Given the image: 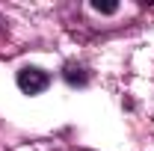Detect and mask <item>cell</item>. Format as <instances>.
<instances>
[{
    "instance_id": "1",
    "label": "cell",
    "mask_w": 154,
    "mask_h": 151,
    "mask_svg": "<svg viewBox=\"0 0 154 151\" xmlns=\"http://www.w3.org/2000/svg\"><path fill=\"white\" fill-rule=\"evenodd\" d=\"M48 83H51V74L42 71V68H21V71H18V89H21V92H27V95L45 92Z\"/></svg>"
},
{
    "instance_id": "2",
    "label": "cell",
    "mask_w": 154,
    "mask_h": 151,
    "mask_svg": "<svg viewBox=\"0 0 154 151\" xmlns=\"http://www.w3.org/2000/svg\"><path fill=\"white\" fill-rule=\"evenodd\" d=\"M62 77H65V83H68V86H86V80H89V74H86L80 65H65Z\"/></svg>"
},
{
    "instance_id": "3",
    "label": "cell",
    "mask_w": 154,
    "mask_h": 151,
    "mask_svg": "<svg viewBox=\"0 0 154 151\" xmlns=\"http://www.w3.org/2000/svg\"><path fill=\"white\" fill-rule=\"evenodd\" d=\"M92 9L95 12H104V15H113L119 9V3H101V0H92Z\"/></svg>"
}]
</instances>
